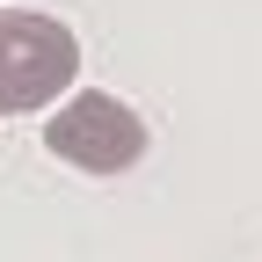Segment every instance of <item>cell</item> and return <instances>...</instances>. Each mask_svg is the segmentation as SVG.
Returning <instances> with one entry per match:
<instances>
[{
	"instance_id": "1",
	"label": "cell",
	"mask_w": 262,
	"mask_h": 262,
	"mask_svg": "<svg viewBox=\"0 0 262 262\" xmlns=\"http://www.w3.org/2000/svg\"><path fill=\"white\" fill-rule=\"evenodd\" d=\"M80 73V44L58 15L0 8V117H29L58 102Z\"/></svg>"
},
{
	"instance_id": "2",
	"label": "cell",
	"mask_w": 262,
	"mask_h": 262,
	"mask_svg": "<svg viewBox=\"0 0 262 262\" xmlns=\"http://www.w3.org/2000/svg\"><path fill=\"white\" fill-rule=\"evenodd\" d=\"M44 146L80 175H124L131 160H146V124L131 117V102L102 88H80L51 124H44Z\"/></svg>"
}]
</instances>
